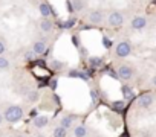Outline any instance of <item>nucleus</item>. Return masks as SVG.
Here are the masks:
<instances>
[{"label": "nucleus", "mask_w": 156, "mask_h": 137, "mask_svg": "<svg viewBox=\"0 0 156 137\" xmlns=\"http://www.w3.org/2000/svg\"><path fill=\"white\" fill-rule=\"evenodd\" d=\"M116 75H118V78H121V79H124V81H129V79H132L133 75H135V67L130 65V64H121V65L116 68Z\"/></svg>", "instance_id": "nucleus-2"}, {"label": "nucleus", "mask_w": 156, "mask_h": 137, "mask_svg": "<svg viewBox=\"0 0 156 137\" xmlns=\"http://www.w3.org/2000/svg\"><path fill=\"white\" fill-rule=\"evenodd\" d=\"M101 64H103V58L101 56H90L89 58L90 68H98V67H101Z\"/></svg>", "instance_id": "nucleus-13"}, {"label": "nucleus", "mask_w": 156, "mask_h": 137, "mask_svg": "<svg viewBox=\"0 0 156 137\" xmlns=\"http://www.w3.org/2000/svg\"><path fill=\"white\" fill-rule=\"evenodd\" d=\"M90 96H92L94 101H97V99H98V92H97V90H90Z\"/></svg>", "instance_id": "nucleus-28"}, {"label": "nucleus", "mask_w": 156, "mask_h": 137, "mask_svg": "<svg viewBox=\"0 0 156 137\" xmlns=\"http://www.w3.org/2000/svg\"><path fill=\"white\" fill-rule=\"evenodd\" d=\"M17 137H23V135H17Z\"/></svg>", "instance_id": "nucleus-34"}, {"label": "nucleus", "mask_w": 156, "mask_h": 137, "mask_svg": "<svg viewBox=\"0 0 156 137\" xmlns=\"http://www.w3.org/2000/svg\"><path fill=\"white\" fill-rule=\"evenodd\" d=\"M151 84H153V87H156V75L151 78Z\"/></svg>", "instance_id": "nucleus-31"}, {"label": "nucleus", "mask_w": 156, "mask_h": 137, "mask_svg": "<svg viewBox=\"0 0 156 137\" xmlns=\"http://www.w3.org/2000/svg\"><path fill=\"white\" fill-rule=\"evenodd\" d=\"M38 98H40V93L37 90H32V92L28 93V101L29 102H35V101H38Z\"/></svg>", "instance_id": "nucleus-19"}, {"label": "nucleus", "mask_w": 156, "mask_h": 137, "mask_svg": "<svg viewBox=\"0 0 156 137\" xmlns=\"http://www.w3.org/2000/svg\"><path fill=\"white\" fill-rule=\"evenodd\" d=\"M52 29H54V22H52L51 18H43V20H40V31H41V32L49 34V32H52Z\"/></svg>", "instance_id": "nucleus-10"}, {"label": "nucleus", "mask_w": 156, "mask_h": 137, "mask_svg": "<svg viewBox=\"0 0 156 137\" xmlns=\"http://www.w3.org/2000/svg\"><path fill=\"white\" fill-rule=\"evenodd\" d=\"M51 81H52V82H51V87H52V89H55V87H57V82H55V79H51Z\"/></svg>", "instance_id": "nucleus-30"}, {"label": "nucleus", "mask_w": 156, "mask_h": 137, "mask_svg": "<svg viewBox=\"0 0 156 137\" xmlns=\"http://www.w3.org/2000/svg\"><path fill=\"white\" fill-rule=\"evenodd\" d=\"M72 123H73V117H70V116H63L60 120V126H63L66 129H69L72 126Z\"/></svg>", "instance_id": "nucleus-14"}, {"label": "nucleus", "mask_w": 156, "mask_h": 137, "mask_svg": "<svg viewBox=\"0 0 156 137\" xmlns=\"http://www.w3.org/2000/svg\"><path fill=\"white\" fill-rule=\"evenodd\" d=\"M49 123V119H48V116H35L34 117V120H32V125L37 128V129H41V128H44L46 125Z\"/></svg>", "instance_id": "nucleus-9"}, {"label": "nucleus", "mask_w": 156, "mask_h": 137, "mask_svg": "<svg viewBox=\"0 0 156 137\" xmlns=\"http://www.w3.org/2000/svg\"><path fill=\"white\" fill-rule=\"evenodd\" d=\"M103 46H104L106 49H110V47H112V41H110V40H107V38L104 37V38H103Z\"/></svg>", "instance_id": "nucleus-24"}, {"label": "nucleus", "mask_w": 156, "mask_h": 137, "mask_svg": "<svg viewBox=\"0 0 156 137\" xmlns=\"http://www.w3.org/2000/svg\"><path fill=\"white\" fill-rule=\"evenodd\" d=\"M153 96L150 95V93H142L139 98H138V105L141 107V108H150L151 105H153Z\"/></svg>", "instance_id": "nucleus-6"}, {"label": "nucleus", "mask_w": 156, "mask_h": 137, "mask_svg": "<svg viewBox=\"0 0 156 137\" xmlns=\"http://www.w3.org/2000/svg\"><path fill=\"white\" fill-rule=\"evenodd\" d=\"M35 56H37V55L34 53V50H32V49H29V50H26V52H25V59H26V61H34V59H35Z\"/></svg>", "instance_id": "nucleus-20"}, {"label": "nucleus", "mask_w": 156, "mask_h": 137, "mask_svg": "<svg viewBox=\"0 0 156 137\" xmlns=\"http://www.w3.org/2000/svg\"><path fill=\"white\" fill-rule=\"evenodd\" d=\"M80 78H81L83 81H89V75H87L86 72H80Z\"/></svg>", "instance_id": "nucleus-27"}, {"label": "nucleus", "mask_w": 156, "mask_h": 137, "mask_svg": "<svg viewBox=\"0 0 156 137\" xmlns=\"http://www.w3.org/2000/svg\"><path fill=\"white\" fill-rule=\"evenodd\" d=\"M38 12L41 14L43 18H49L51 14H52V9H51V6H49L46 2H41V3L38 5Z\"/></svg>", "instance_id": "nucleus-11"}, {"label": "nucleus", "mask_w": 156, "mask_h": 137, "mask_svg": "<svg viewBox=\"0 0 156 137\" xmlns=\"http://www.w3.org/2000/svg\"><path fill=\"white\" fill-rule=\"evenodd\" d=\"M122 23H124V15L119 11H112L107 15V25L110 28H119Z\"/></svg>", "instance_id": "nucleus-4"}, {"label": "nucleus", "mask_w": 156, "mask_h": 137, "mask_svg": "<svg viewBox=\"0 0 156 137\" xmlns=\"http://www.w3.org/2000/svg\"><path fill=\"white\" fill-rule=\"evenodd\" d=\"M121 92H122L124 99H133V89L130 85H122Z\"/></svg>", "instance_id": "nucleus-15"}, {"label": "nucleus", "mask_w": 156, "mask_h": 137, "mask_svg": "<svg viewBox=\"0 0 156 137\" xmlns=\"http://www.w3.org/2000/svg\"><path fill=\"white\" fill-rule=\"evenodd\" d=\"M35 137H46V135H44V134H37Z\"/></svg>", "instance_id": "nucleus-33"}, {"label": "nucleus", "mask_w": 156, "mask_h": 137, "mask_svg": "<svg viewBox=\"0 0 156 137\" xmlns=\"http://www.w3.org/2000/svg\"><path fill=\"white\" fill-rule=\"evenodd\" d=\"M69 76L70 78H80V72H78V70H70L69 72Z\"/></svg>", "instance_id": "nucleus-26"}, {"label": "nucleus", "mask_w": 156, "mask_h": 137, "mask_svg": "<svg viewBox=\"0 0 156 137\" xmlns=\"http://www.w3.org/2000/svg\"><path fill=\"white\" fill-rule=\"evenodd\" d=\"M87 20H89L92 25H100V23H103V20H104V14H103L100 9H94V11L89 12Z\"/></svg>", "instance_id": "nucleus-7"}, {"label": "nucleus", "mask_w": 156, "mask_h": 137, "mask_svg": "<svg viewBox=\"0 0 156 137\" xmlns=\"http://www.w3.org/2000/svg\"><path fill=\"white\" fill-rule=\"evenodd\" d=\"M115 53L118 58H127L132 53V44L129 41H119L115 47Z\"/></svg>", "instance_id": "nucleus-3"}, {"label": "nucleus", "mask_w": 156, "mask_h": 137, "mask_svg": "<svg viewBox=\"0 0 156 137\" xmlns=\"http://www.w3.org/2000/svg\"><path fill=\"white\" fill-rule=\"evenodd\" d=\"M113 107H115L116 110H122V108H124V102H122V101H121V102L116 101V102H113Z\"/></svg>", "instance_id": "nucleus-25"}, {"label": "nucleus", "mask_w": 156, "mask_h": 137, "mask_svg": "<svg viewBox=\"0 0 156 137\" xmlns=\"http://www.w3.org/2000/svg\"><path fill=\"white\" fill-rule=\"evenodd\" d=\"M72 40H73V43H75V47H80V43H78V38H76V37H73Z\"/></svg>", "instance_id": "nucleus-29"}, {"label": "nucleus", "mask_w": 156, "mask_h": 137, "mask_svg": "<svg viewBox=\"0 0 156 137\" xmlns=\"http://www.w3.org/2000/svg\"><path fill=\"white\" fill-rule=\"evenodd\" d=\"M6 52V43L3 40H0V55H3Z\"/></svg>", "instance_id": "nucleus-23"}, {"label": "nucleus", "mask_w": 156, "mask_h": 137, "mask_svg": "<svg viewBox=\"0 0 156 137\" xmlns=\"http://www.w3.org/2000/svg\"><path fill=\"white\" fill-rule=\"evenodd\" d=\"M76 25V18H73V17H70L66 23H64V28H73Z\"/></svg>", "instance_id": "nucleus-22"}, {"label": "nucleus", "mask_w": 156, "mask_h": 137, "mask_svg": "<svg viewBox=\"0 0 156 137\" xmlns=\"http://www.w3.org/2000/svg\"><path fill=\"white\" fill-rule=\"evenodd\" d=\"M147 23H148V22H147L145 17H142V15H136V17L132 18L130 26H132V29H135V31H142V29L147 28Z\"/></svg>", "instance_id": "nucleus-5"}, {"label": "nucleus", "mask_w": 156, "mask_h": 137, "mask_svg": "<svg viewBox=\"0 0 156 137\" xmlns=\"http://www.w3.org/2000/svg\"><path fill=\"white\" fill-rule=\"evenodd\" d=\"M9 67H11V62L6 56H2L0 55V70H9Z\"/></svg>", "instance_id": "nucleus-16"}, {"label": "nucleus", "mask_w": 156, "mask_h": 137, "mask_svg": "<svg viewBox=\"0 0 156 137\" xmlns=\"http://www.w3.org/2000/svg\"><path fill=\"white\" fill-rule=\"evenodd\" d=\"M3 117L9 123H17L23 119V108L20 105H9L3 111Z\"/></svg>", "instance_id": "nucleus-1"}, {"label": "nucleus", "mask_w": 156, "mask_h": 137, "mask_svg": "<svg viewBox=\"0 0 156 137\" xmlns=\"http://www.w3.org/2000/svg\"><path fill=\"white\" fill-rule=\"evenodd\" d=\"M63 65H64V64H63L61 61H57V59H54V61L51 62V68H52V70H60Z\"/></svg>", "instance_id": "nucleus-21"}, {"label": "nucleus", "mask_w": 156, "mask_h": 137, "mask_svg": "<svg viewBox=\"0 0 156 137\" xmlns=\"http://www.w3.org/2000/svg\"><path fill=\"white\" fill-rule=\"evenodd\" d=\"M72 5H73V9H75V11H83L86 2H84V0H73Z\"/></svg>", "instance_id": "nucleus-18"}, {"label": "nucleus", "mask_w": 156, "mask_h": 137, "mask_svg": "<svg viewBox=\"0 0 156 137\" xmlns=\"http://www.w3.org/2000/svg\"><path fill=\"white\" fill-rule=\"evenodd\" d=\"M31 49L34 50V53H35V55H43V53L48 50V43H46L44 40L34 41V44H32V47H31Z\"/></svg>", "instance_id": "nucleus-8"}, {"label": "nucleus", "mask_w": 156, "mask_h": 137, "mask_svg": "<svg viewBox=\"0 0 156 137\" xmlns=\"http://www.w3.org/2000/svg\"><path fill=\"white\" fill-rule=\"evenodd\" d=\"M3 120H5V117H3V114H2V113H0V125L3 123Z\"/></svg>", "instance_id": "nucleus-32"}, {"label": "nucleus", "mask_w": 156, "mask_h": 137, "mask_svg": "<svg viewBox=\"0 0 156 137\" xmlns=\"http://www.w3.org/2000/svg\"><path fill=\"white\" fill-rule=\"evenodd\" d=\"M54 137H67V129L63 126H55L54 128Z\"/></svg>", "instance_id": "nucleus-17"}, {"label": "nucleus", "mask_w": 156, "mask_h": 137, "mask_svg": "<svg viewBox=\"0 0 156 137\" xmlns=\"http://www.w3.org/2000/svg\"><path fill=\"white\" fill-rule=\"evenodd\" d=\"M73 135L75 137H86L87 135V128L84 125H76L73 128Z\"/></svg>", "instance_id": "nucleus-12"}]
</instances>
